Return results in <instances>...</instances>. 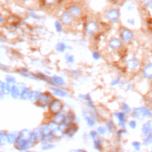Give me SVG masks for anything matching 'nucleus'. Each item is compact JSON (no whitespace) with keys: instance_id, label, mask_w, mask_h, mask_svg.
Wrapping results in <instances>:
<instances>
[{"instance_id":"nucleus-1","label":"nucleus","mask_w":152,"mask_h":152,"mask_svg":"<svg viewBox=\"0 0 152 152\" xmlns=\"http://www.w3.org/2000/svg\"><path fill=\"white\" fill-rule=\"evenodd\" d=\"M54 97L52 93L49 91H42L37 100L34 103V104L36 107L45 110L48 109V106L50 102Z\"/></svg>"},{"instance_id":"nucleus-2","label":"nucleus","mask_w":152,"mask_h":152,"mask_svg":"<svg viewBox=\"0 0 152 152\" xmlns=\"http://www.w3.org/2000/svg\"><path fill=\"white\" fill-rule=\"evenodd\" d=\"M13 145L14 148L19 151H28L32 147L28 138L22 137L19 134Z\"/></svg>"},{"instance_id":"nucleus-3","label":"nucleus","mask_w":152,"mask_h":152,"mask_svg":"<svg viewBox=\"0 0 152 152\" xmlns=\"http://www.w3.org/2000/svg\"><path fill=\"white\" fill-rule=\"evenodd\" d=\"M64 107L65 104L64 102L59 98L54 97L50 102L48 106V109L49 112L52 115L63 111L64 110Z\"/></svg>"},{"instance_id":"nucleus-4","label":"nucleus","mask_w":152,"mask_h":152,"mask_svg":"<svg viewBox=\"0 0 152 152\" xmlns=\"http://www.w3.org/2000/svg\"><path fill=\"white\" fill-rule=\"evenodd\" d=\"M15 73L24 78H27L34 81L37 80L36 73L31 72L27 67L25 66H20L17 68L15 70Z\"/></svg>"},{"instance_id":"nucleus-5","label":"nucleus","mask_w":152,"mask_h":152,"mask_svg":"<svg viewBox=\"0 0 152 152\" xmlns=\"http://www.w3.org/2000/svg\"><path fill=\"white\" fill-rule=\"evenodd\" d=\"M50 91L55 97L59 99H65L69 96V92L65 88L58 87H50Z\"/></svg>"},{"instance_id":"nucleus-6","label":"nucleus","mask_w":152,"mask_h":152,"mask_svg":"<svg viewBox=\"0 0 152 152\" xmlns=\"http://www.w3.org/2000/svg\"><path fill=\"white\" fill-rule=\"evenodd\" d=\"M120 15V11L118 8H110L106 12V19L112 23H116L119 20Z\"/></svg>"},{"instance_id":"nucleus-7","label":"nucleus","mask_w":152,"mask_h":152,"mask_svg":"<svg viewBox=\"0 0 152 152\" xmlns=\"http://www.w3.org/2000/svg\"><path fill=\"white\" fill-rule=\"evenodd\" d=\"M79 131V126L76 122L69 123L68 127L66 131L64 132L63 137H65L68 139L72 138L77 134Z\"/></svg>"},{"instance_id":"nucleus-8","label":"nucleus","mask_w":152,"mask_h":152,"mask_svg":"<svg viewBox=\"0 0 152 152\" xmlns=\"http://www.w3.org/2000/svg\"><path fill=\"white\" fill-rule=\"evenodd\" d=\"M50 80L52 86L50 87H58L65 88L66 86V82L65 78L59 75L54 74L50 76Z\"/></svg>"},{"instance_id":"nucleus-9","label":"nucleus","mask_w":152,"mask_h":152,"mask_svg":"<svg viewBox=\"0 0 152 152\" xmlns=\"http://www.w3.org/2000/svg\"><path fill=\"white\" fill-rule=\"evenodd\" d=\"M47 122H48L49 127L50 129L51 132L54 135L56 139H58V138H61L63 137V135L59 129L58 123L56 122L55 121H53L52 119L49 121Z\"/></svg>"},{"instance_id":"nucleus-10","label":"nucleus","mask_w":152,"mask_h":152,"mask_svg":"<svg viewBox=\"0 0 152 152\" xmlns=\"http://www.w3.org/2000/svg\"><path fill=\"white\" fill-rule=\"evenodd\" d=\"M99 30L98 24L94 21H88L85 26L86 33L90 36H93L96 34Z\"/></svg>"},{"instance_id":"nucleus-11","label":"nucleus","mask_w":152,"mask_h":152,"mask_svg":"<svg viewBox=\"0 0 152 152\" xmlns=\"http://www.w3.org/2000/svg\"><path fill=\"white\" fill-rule=\"evenodd\" d=\"M79 99L86 102L87 107L91 111H95V106L90 94H80L78 95Z\"/></svg>"},{"instance_id":"nucleus-12","label":"nucleus","mask_w":152,"mask_h":152,"mask_svg":"<svg viewBox=\"0 0 152 152\" xmlns=\"http://www.w3.org/2000/svg\"><path fill=\"white\" fill-rule=\"evenodd\" d=\"M121 39L125 42H129L131 41L134 38L133 32L128 28H124L121 31Z\"/></svg>"},{"instance_id":"nucleus-13","label":"nucleus","mask_w":152,"mask_h":152,"mask_svg":"<svg viewBox=\"0 0 152 152\" xmlns=\"http://www.w3.org/2000/svg\"><path fill=\"white\" fill-rule=\"evenodd\" d=\"M73 17L71 15V14L67 11H64L61 15L60 21L62 24L65 26H70L73 21Z\"/></svg>"},{"instance_id":"nucleus-14","label":"nucleus","mask_w":152,"mask_h":152,"mask_svg":"<svg viewBox=\"0 0 152 152\" xmlns=\"http://www.w3.org/2000/svg\"><path fill=\"white\" fill-rule=\"evenodd\" d=\"M121 46L122 41L120 39H118L117 37H112L108 42L109 48L113 50H116L120 49Z\"/></svg>"},{"instance_id":"nucleus-15","label":"nucleus","mask_w":152,"mask_h":152,"mask_svg":"<svg viewBox=\"0 0 152 152\" xmlns=\"http://www.w3.org/2000/svg\"><path fill=\"white\" fill-rule=\"evenodd\" d=\"M68 12L71 14L73 18H77L81 15L82 10L79 5H73L68 8Z\"/></svg>"},{"instance_id":"nucleus-16","label":"nucleus","mask_w":152,"mask_h":152,"mask_svg":"<svg viewBox=\"0 0 152 152\" xmlns=\"http://www.w3.org/2000/svg\"><path fill=\"white\" fill-rule=\"evenodd\" d=\"M19 134V131L14 132H6V140L7 144L8 145H14Z\"/></svg>"},{"instance_id":"nucleus-17","label":"nucleus","mask_w":152,"mask_h":152,"mask_svg":"<svg viewBox=\"0 0 152 152\" xmlns=\"http://www.w3.org/2000/svg\"><path fill=\"white\" fill-rule=\"evenodd\" d=\"M36 75V77L37 78V80H40L41 81H43L44 83H46L48 84L50 87L52 86L51 80H50V76L48 75L45 72L38 71L35 72Z\"/></svg>"},{"instance_id":"nucleus-18","label":"nucleus","mask_w":152,"mask_h":152,"mask_svg":"<svg viewBox=\"0 0 152 152\" xmlns=\"http://www.w3.org/2000/svg\"><path fill=\"white\" fill-rule=\"evenodd\" d=\"M20 94H21V90L19 88V87L17 86V85L16 84L12 85L11 88L10 94V97L13 100H20Z\"/></svg>"},{"instance_id":"nucleus-19","label":"nucleus","mask_w":152,"mask_h":152,"mask_svg":"<svg viewBox=\"0 0 152 152\" xmlns=\"http://www.w3.org/2000/svg\"><path fill=\"white\" fill-rule=\"evenodd\" d=\"M113 116L117 119L118 121V126L123 128L125 125V121H126V113L123 112H118L114 113Z\"/></svg>"},{"instance_id":"nucleus-20","label":"nucleus","mask_w":152,"mask_h":152,"mask_svg":"<svg viewBox=\"0 0 152 152\" xmlns=\"http://www.w3.org/2000/svg\"><path fill=\"white\" fill-rule=\"evenodd\" d=\"M28 139L32 146L35 145L37 144H39L40 142V139L34 129L30 131L28 135Z\"/></svg>"},{"instance_id":"nucleus-21","label":"nucleus","mask_w":152,"mask_h":152,"mask_svg":"<svg viewBox=\"0 0 152 152\" xmlns=\"http://www.w3.org/2000/svg\"><path fill=\"white\" fill-rule=\"evenodd\" d=\"M141 133L143 136L145 137L152 134V121H148L147 122L142 124L141 126Z\"/></svg>"},{"instance_id":"nucleus-22","label":"nucleus","mask_w":152,"mask_h":152,"mask_svg":"<svg viewBox=\"0 0 152 152\" xmlns=\"http://www.w3.org/2000/svg\"><path fill=\"white\" fill-rule=\"evenodd\" d=\"M139 65L138 60L135 58H132L128 60L126 62V66L128 70L134 71L137 68Z\"/></svg>"},{"instance_id":"nucleus-23","label":"nucleus","mask_w":152,"mask_h":152,"mask_svg":"<svg viewBox=\"0 0 152 152\" xmlns=\"http://www.w3.org/2000/svg\"><path fill=\"white\" fill-rule=\"evenodd\" d=\"M69 49V46L64 42H58L55 45V49L59 53H64Z\"/></svg>"},{"instance_id":"nucleus-24","label":"nucleus","mask_w":152,"mask_h":152,"mask_svg":"<svg viewBox=\"0 0 152 152\" xmlns=\"http://www.w3.org/2000/svg\"><path fill=\"white\" fill-rule=\"evenodd\" d=\"M65 112H66V111H65V110H64L62 112L52 114V115H51V118L53 121H55L56 122H57L58 124H60L61 122L64 121L65 119Z\"/></svg>"},{"instance_id":"nucleus-25","label":"nucleus","mask_w":152,"mask_h":152,"mask_svg":"<svg viewBox=\"0 0 152 152\" xmlns=\"http://www.w3.org/2000/svg\"><path fill=\"white\" fill-rule=\"evenodd\" d=\"M31 91V89L29 87L26 86L24 88H23L21 90L20 100L23 101H28Z\"/></svg>"},{"instance_id":"nucleus-26","label":"nucleus","mask_w":152,"mask_h":152,"mask_svg":"<svg viewBox=\"0 0 152 152\" xmlns=\"http://www.w3.org/2000/svg\"><path fill=\"white\" fill-rule=\"evenodd\" d=\"M41 92V90H31L28 101L30 103H34L37 100Z\"/></svg>"},{"instance_id":"nucleus-27","label":"nucleus","mask_w":152,"mask_h":152,"mask_svg":"<svg viewBox=\"0 0 152 152\" xmlns=\"http://www.w3.org/2000/svg\"><path fill=\"white\" fill-rule=\"evenodd\" d=\"M144 77L147 79H152V63H149L145 65L142 71Z\"/></svg>"},{"instance_id":"nucleus-28","label":"nucleus","mask_w":152,"mask_h":152,"mask_svg":"<svg viewBox=\"0 0 152 152\" xmlns=\"http://www.w3.org/2000/svg\"><path fill=\"white\" fill-rule=\"evenodd\" d=\"M77 116L74 112L71 110L66 111L65 115V119L64 121L68 123H72V122H76Z\"/></svg>"},{"instance_id":"nucleus-29","label":"nucleus","mask_w":152,"mask_h":152,"mask_svg":"<svg viewBox=\"0 0 152 152\" xmlns=\"http://www.w3.org/2000/svg\"><path fill=\"white\" fill-rule=\"evenodd\" d=\"M56 140L54 135L50 132L48 134L43 135L41 139V143H48V142H53Z\"/></svg>"},{"instance_id":"nucleus-30","label":"nucleus","mask_w":152,"mask_h":152,"mask_svg":"<svg viewBox=\"0 0 152 152\" xmlns=\"http://www.w3.org/2000/svg\"><path fill=\"white\" fill-rule=\"evenodd\" d=\"M84 119L87 126L90 127H93L96 125V118L91 114H88V115L84 117Z\"/></svg>"},{"instance_id":"nucleus-31","label":"nucleus","mask_w":152,"mask_h":152,"mask_svg":"<svg viewBox=\"0 0 152 152\" xmlns=\"http://www.w3.org/2000/svg\"><path fill=\"white\" fill-rule=\"evenodd\" d=\"M4 81L12 86L17 83V80L15 76H14L10 74H7L5 76Z\"/></svg>"},{"instance_id":"nucleus-32","label":"nucleus","mask_w":152,"mask_h":152,"mask_svg":"<svg viewBox=\"0 0 152 152\" xmlns=\"http://www.w3.org/2000/svg\"><path fill=\"white\" fill-rule=\"evenodd\" d=\"M64 59H65V62L68 64H70V65L73 64L75 61V56L69 52H67V53H65Z\"/></svg>"},{"instance_id":"nucleus-33","label":"nucleus","mask_w":152,"mask_h":152,"mask_svg":"<svg viewBox=\"0 0 152 152\" xmlns=\"http://www.w3.org/2000/svg\"><path fill=\"white\" fill-rule=\"evenodd\" d=\"M56 145L53 142H48V143H42L40 149L42 151H49L52 150L55 148Z\"/></svg>"},{"instance_id":"nucleus-34","label":"nucleus","mask_w":152,"mask_h":152,"mask_svg":"<svg viewBox=\"0 0 152 152\" xmlns=\"http://www.w3.org/2000/svg\"><path fill=\"white\" fill-rule=\"evenodd\" d=\"M93 148L96 151H101L103 148V141L99 138L93 140Z\"/></svg>"},{"instance_id":"nucleus-35","label":"nucleus","mask_w":152,"mask_h":152,"mask_svg":"<svg viewBox=\"0 0 152 152\" xmlns=\"http://www.w3.org/2000/svg\"><path fill=\"white\" fill-rule=\"evenodd\" d=\"M139 109H140V111L141 112V114L144 116V118L152 117V111L150 109H149L148 108L145 107H139Z\"/></svg>"},{"instance_id":"nucleus-36","label":"nucleus","mask_w":152,"mask_h":152,"mask_svg":"<svg viewBox=\"0 0 152 152\" xmlns=\"http://www.w3.org/2000/svg\"><path fill=\"white\" fill-rule=\"evenodd\" d=\"M40 129H41V131H42V135H45V134H49V133L51 132L50 129V128L49 127V125L48 124V122L42 123L40 125Z\"/></svg>"},{"instance_id":"nucleus-37","label":"nucleus","mask_w":152,"mask_h":152,"mask_svg":"<svg viewBox=\"0 0 152 152\" xmlns=\"http://www.w3.org/2000/svg\"><path fill=\"white\" fill-rule=\"evenodd\" d=\"M132 117L137 119L138 120H142V119H144V116H142V115L141 114V112L140 111L139 108H134L133 110V113L132 115Z\"/></svg>"},{"instance_id":"nucleus-38","label":"nucleus","mask_w":152,"mask_h":152,"mask_svg":"<svg viewBox=\"0 0 152 152\" xmlns=\"http://www.w3.org/2000/svg\"><path fill=\"white\" fill-rule=\"evenodd\" d=\"M6 132L3 131H0V147L5 146L7 144Z\"/></svg>"},{"instance_id":"nucleus-39","label":"nucleus","mask_w":152,"mask_h":152,"mask_svg":"<svg viewBox=\"0 0 152 152\" xmlns=\"http://www.w3.org/2000/svg\"><path fill=\"white\" fill-rule=\"evenodd\" d=\"M54 28L56 30V31L58 33H61L63 31V24L61 22V21L59 20H56L54 23Z\"/></svg>"},{"instance_id":"nucleus-40","label":"nucleus","mask_w":152,"mask_h":152,"mask_svg":"<svg viewBox=\"0 0 152 152\" xmlns=\"http://www.w3.org/2000/svg\"><path fill=\"white\" fill-rule=\"evenodd\" d=\"M28 15L30 18H31L32 20H40V16L39 15L34 11L32 10H28Z\"/></svg>"},{"instance_id":"nucleus-41","label":"nucleus","mask_w":152,"mask_h":152,"mask_svg":"<svg viewBox=\"0 0 152 152\" xmlns=\"http://www.w3.org/2000/svg\"><path fill=\"white\" fill-rule=\"evenodd\" d=\"M142 144L144 145L145 146H148L152 144V134L145 136V138H144Z\"/></svg>"},{"instance_id":"nucleus-42","label":"nucleus","mask_w":152,"mask_h":152,"mask_svg":"<svg viewBox=\"0 0 152 152\" xmlns=\"http://www.w3.org/2000/svg\"><path fill=\"white\" fill-rule=\"evenodd\" d=\"M88 136L89 137L93 140H96L98 138V136H99V134L97 132V131H95V130H91L89 132V134H88Z\"/></svg>"},{"instance_id":"nucleus-43","label":"nucleus","mask_w":152,"mask_h":152,"mask_svg":"<svg viewBox=\"0 0 152 152\" xmlns=\"http://www.w3.org/2000/svg\"><path fill=\"white\" fill-rule=\"evenodd\" d=\"M96 131H97L99 135H104L106 134V131H107V129L106 127L104 126H99Z\"/></svg>"},{"instance_id":"nucleus-44","label":"nucleus","mask_w":152,"mask_h":152,"mask_svg":"<svg viewBox=\"0 0 152 152\" xmlns=\"http://www.w3.org/2000/svg\"><path fill=\"white\" fill-rule=\"evenodd\" d=\"M121 110L123 112L126 113H129L130 112L131 109L126 103H122L121 104Z\"/></svg>"},{"instance_id":"nucleus-45","label":"nucleus","mask_w":152,"mask_h":152,"mask_svg":"<svg viewBox=\"0 0 152 152\" xmlns=\"http://www.w3.org/2000/svg\"><path fill=\"white\" fill-rule=\"evenodd\" d=\"M114 124L112 121H108L106 122V129L109 132H112L114 129Z\"/></svg>"},{"instance_id":"nucleus-46","label":"nucleus","mask_w":152,"mask_h":152,"mask_svg":"<svg viewBox=\"0 0 152 152\" xmlns=\"http://www.w3.org/2000/svg\"><path fill=\"white\" fill-rule=\"evenodd\" d=\"M143 4L145 8L148 10L152 9V0H144Z\"/></svg>"},{"instance_id":"nucleus-47","label":"nucleus","mask_w":152,"mask_h":152,"mask_svg":"<svg viewBox=\"0 0 152 152\" xmlns=\"http://www.w3.org/2000/svg\"><path fill=\"white\" fill-rule=\"evenodd\" d=\"M10 68L8 65L2 63L1 61H0V70L3 71L4 72H7L10 70Z\"/></svg>"},{"instance_id":"nucleus-48","label":"nucleus","mask_w":152,"mask_h":152,"mask_svg":"<svg viewBox=\"0 0 152 152\" xmlns=\"http://www.w3.org/2000/svg\"><path fill=\"white\" fill-rule=\"evenodd\" d=\"M91 57L94 61H98L100 59V54L97 51H94L91 54Z\"/></svg>"},{"instance_id":"nucleus-49","label":"nucleus","mask_w":152,"mask_h":152,"mask_svg":"<svg viewBox=\"0 0 152 152\" xmlns=\"http://www.w3.org/2000/svg\"><path fill=\"white\" fill-rule=\"evenodd\" d=\"M131 145L133 147V148L135 149V150L139 151L140 150L141 144H140V142H138V141H134V142H132Z\"/></svg>"},{"instance_id":"nucleus-50","label":"nucleus","mask_w":152,"mask_h":152,"mask_svg":"<svg viewBox=\"0 0 152 152\" xmlns=\"http://www.w3.org/2000/svg\"><path fill=\"white\" fill-rule=\"evenodd\" d=\"M69 73L73 77H77L80 75V71L77 69H72L69 71Z\"/></svg>"},{"instance_id":"nucleus-51","label":"nucleus","mask_w":152,"mask_h":152,"mask_svg":"<svg viewBox=\"0 0 152 152\" xmlns=\"http://www.w3.org/2000/svg\"><path fill=\"white\" fill-rule=\"evenodd\" d=\"M121 79L119 78H116V79L113 80L111 81V83H110V84H111V85H112V86H116L119 84L121 83Z\"/></svg>"},{"instance_id":"nucleus-52","label":"nucleus","mask_w":152,"mask_h":152,"mask_svg":"<svg viewBox=\"0 0 152 152\" xmlns=\"http://www.w3.org/2000/svg\"><path fill=\"white\" fill-rule=\"evenodd\" d=\"M137 122L134 120H132V121H129V126L132 129H135L137 127Z\"/></svg>"},{"instance_id":"nucleus-53","label":"nucleus","mask_w":152,"mask_h":152,"mask_svg":"<svg viewBox=\"0 0 152 152\" xmlns=\"http://www.w3.org/2000/svg\"><path fill=\"white\" fill-rule=\"evenodd\" d=\"M126 23L129 25L133 26L135 23V19L134 18H128L126 20Z\"/></svg>"},{"instance_id":"nucleus-54","label":"nucleus","mask_w":152,"mask_h":152,"mask_svg":"<svg viewBox=\"0 0 152 152\" xmlns=\"http://www.w3.org/2000/svg\"><path fill=\"white\" fill-rule=\"evenodd\" d=\"M89 113H88V112L87 110H83L81 111V115L83 117H85L86 116L88 115Z\"/></svg>"},{"instance_id":"nucleus-55","label":"nucleus","mask_w":152,"mask_h":152,"mask_svg":"<svg viewBox=\"0 0 152 152\" xmlns=\"http://www.w3.org/2000/svg\"><path fill=\"white\" fill-rule=\"evenodd\" d=\"M125 132H126V131H125V129L123 128L119 129V130L118 131V135H122V134H124Z\"/></svg>"},{"instance_id":"nucleus-56","label":"nucleus","mask_w":152,"mask_h":152,"mask_svg":"<svg viewBox=\"0 0 152 152\" xmlns=\"http://www.w3.org/2000/svg\"><path fill=\"white\" fill-rule=\"evenodd\" d=\"M45 1L48 4H53L56 2V0H45Z\"/></svg>"},{"instance_id":"nucleus-57","label":"nucleus","mask_w":152,"mask_h":152,"mask_svg":"<svg viewBox=\"0 0 152 152\" xmlns=\"http://www.w3.org/2000/svg\"><path fill=\"white\" fill-rule=\"evenodd\" d=\"M69 151H75V152H83L84 150H83V149H71V150H69Z\"/></svg>"},{"instance_id":"nucleus-58","label":"nucleus","mask_w":152,"mask_h":152,"mask_svg":"<svg viewBox=\"0 0 152 152\" xmlns=\"http://www.w3.org/2000/svg\"><path fill=\"white\" fill-rule=\"evenodd\" d=\"M3 22H4V17H2V15L0 14V24L3 23Z\"/></svg>"},{"instance_id":"nucleus-59","label":"nucleus","mask_w":152,"mask_h":152,"mask_svg":"<svg viewBox=\"0 0 152 152\" xmlns=\"http://www.w3.org/2000/svg\"><path fill=\"white\" fill-rule=\"evenodd\" d=\"M131 88H132L131 85H128V86H127V90H131Z\"/></svg>"},{"instance_id":"nucleus-60","label":"nucleus","mask_w":152,"mask_h":152,"mask_svg":"<svg viewBox=\"0 0 152 152\" xmlns=\"http://www.w3.org/2000/svg\"><path fill=\"white\" fill-rule=\"evenodd\" d=\"M3 83H4V81H2L1 80H0V88H1V87L2 86Z\"/></svg>"},{"instance_id":"nucleus-61","label":"nucleus","mask_w":152,"mask_h":152,"mask_svg":"<svg viewBox=\"0 0 152 152\" xmlns=\"http://www.w3.org/2000/svg\"><path fill=\"white\" fill-rule=\"evenodd\" d=\"M112 1H114V2H119V1H120L121 0H112Z\"/></svg>"},{"instance_id":"nucleus-62","label":"nucleus","mask_w":152,"mask_h":152,"mask_svg":"<svg viewBox=\"0 0 152 152\" xmlns=\"http://www.w3.org/2000/svg\"><path fill=\"white\" fill-rule=\"evenodd\" d=\"M151 150H152V147H151Z\"/></svg>"}]
</instances>
